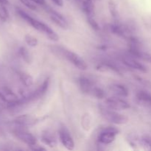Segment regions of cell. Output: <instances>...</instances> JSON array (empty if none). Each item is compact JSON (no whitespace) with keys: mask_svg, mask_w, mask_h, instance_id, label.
<instances>
[{"mask_svg":"<svg viewBox=\"0 0 151 151\" xmlns=\"http://www.w3.org/2000/svg\"><path fill=\"white\" fill-rule=\"evenodd\" d=\"M24 40H25V42L28 44L29 46L30 47H36L38 45V41L35 37L32 36V35H26L24 36Z\"/></svg>","mask_w":151,"mask_h":151,"instance_id":"ffe728a7","label":"cell"},{"mask_svg":"<svg viewBox=\"0 0 151 151\" xmlns=\"http://www.w3.org/2000/svg\"><path fill=\"white\" fill-rule=\"evenodd\" d=\"M97 69L98 71L103 72H114V73L119 74V75H121V74H122L120 69H119L117 66H115L114 63H109V62H103V63H100V64L97 66Z\"/></svg>","mask_w":151,"mask_h":151,"instance_id":"8fae6325","label":"cell"},{"mask_svg":"<svg viewBox=\"0 0 151 151\" xmlns=\"http://www.w3.org/2000/svg\"><path fill=\"white\" fill-rule=\"evenodd\" d=\"M17 13L20 16V17H22L24 20L26 21L34 29L44 33L50 40L54 41H57L59 40V36L57 35V33L52 29H51L48 25L44 24V22H40V21L37 20V19H34L32 16H30L27 13H25L24 11L21 10V9H17Z\"/></svg>","mask_w":151,"mask_h":151,"instance_id":"6da1fadb","label":"cell"},{"mask_svg":"<svg viewBox=\"0 0 151 151\" xmlns=\"http://www.w3.org/2000/svg\"><path fill=\"white\" fill-rule=\"evenodd\" d=\"M41 141L47 145L50 146V147H55L57 145L56 138L52 133L50 132L49 131H45L43 132L41 135Z\"/></svg>","mask_w":151,"mask_h":151,"instance_id":"4fadbf2b","label":"cell"},{"mask_svg":"<svg viewBox=\"0 0 151 151\" xmlns=\"http://www.w3.org/2000/svg\"><path fill=\"white\" fill-rule=\"evenodd\" d=\"M106 105L108 108L115 111L125 110V109H128L131 107L129 103H128L126 100L120 98V97H117V96L106 99Z\"/></svg>","mask_w":151,"mask_h":151,"instance_id":"277c9868","label":"cell"},{"mask_svg":"<svg viewBox=\"0 0 151 151\" xmlns=\"http://www.w3.org/2000/svg\"><path fill=\"white\" fill-rule=\"evenodd\" d=\"M111 92L114 93L115 96L120 97H126L128 96V90L126 87L122 84H113L109 87Z\"/></svg>","mask_w":151,"mask_h":151,"instance_id":"7c38bea8","label":"cell"},{"mask_svg":"<svg viewBox=\"0 0 151 151\" xmlns=\"http://www.w3.org/2000/svg\"><path fill=\"white\" fill-rule=\"evenodd\" d=\"M100 112L103 117L111 123L116 124V125H123V124L127 123L128 121L126 116L121 114L115 111V110L111 109L109 108H101Z\"/></svg>","mask_w":151,"mask_h":151,"instance_id":"3957f363","label":"cell"},{"mask_svg":"<svg viewBox=\"0 0 151 151\" xmlns=\"http://www.w3.org/2000/svg\"><path fill=\"white\" fill-rule=\"evenodd\" d=\"M15 123L20 126H28L35 123V119L28 115H22L15 119Z\"/></svg>","mask_w":151,"mask_h":151,"instance_id":"5bb4252c","label":"cell"},{"mask_svg":"<svg viewBox=\"0 0 151 151\" xmlns=\"http://www.w3.org/2000/svg\"><path fill=\"white\" fill-rule=\"evenodd\" d=\"M90 95H91L92 97H96V98L97 99H103L104 98L105 96H106V94H105L104 91H103L102 88H99V87L96 86H95L94 88H93L92 91H91Z\"/></svg>","mask_w":151,"mask_h":151,"instance_id":"d6986e66","label":"cell"},{"mask_svg":"<svg viewBox=\"0 0 151 151\" xmlns=\"http://www.w3.org/2000/svg\"><path fill=\"white\" fill-rule=\"evenodd\" d=\"M87 21H88V24H89V25L91 27V28H92L93 29H94V30L96 31L100 30V26H99L98 23L94 20V19L92 17V16H88V18H87Z\"/></svg>","mask_w":151,"mask_h":151,"instance_id":"603a6c76","label":"cell"},{"mask_svg":"<svg viewBox=\"0 0 151 151\" xmlns=\"http://www.w3.org/2000/svg\"><path fill=\"white\" fill-rule=\"evenodd\" d=\"M19 53H20V55L22 56V58L24 59V61H26L27 63H31L32 56H31L29 51L25 47H21L20 50H19Z\"/></svg>","mask_w":151,"mask_h":151,"instance_id":"ac0fdd59","label":"cell"},{"mask_svg":"<svg viewBox=\"0 0 151 151\" xmlns=\"http://www.w3.org/2000/svg\"><path fill=\"white\" fill-rule=\"evenodd\" d=\"M60 142L67 150H72L75 148V142L69 131L64 126L60 127L58 131Z\"/></svg>","mask_w":151,"mask_h":151,"instance_id":"8992f818","label":"cell"},{"mask_svg":"<svg viewBox=\"0 0 151 151\" xmlns=\"http://www.w3.org/2000/svg\"><path fill=\"white\" fill-rule=\"evenodd\" d=\"M52 52L56 55L66 59L81 70H86L88 67L85 60L74 52L66 50V48H63L62 47H54L52 49Z\"/></svg>","mask_w":151,"mask_h":151,"instance_id":"7a4b0ae2","label":"cell"},{"mask_svg":"<svg viewBox=\"0 0 151 151\" xmlns=\"http://www.w3.org/2000/svg\"><path fill=\"white\" fill-rule=\"evenodd\" d=\"M0 133H1V130H0Z\"/></svg>","mask_w":151,"mask_h":151,"instance_id":"f546056e","label":"cell"},{"mask_svg":"<svg viewBox=\"0 0 151 151\" xmlns=\"http://www.w3.org/2000/svg\"><path fill=\"white\" fill-rule=\"evenodd\" d=\"M137 98L140 103L151 106V94L145 91H139L137 94Z\"/></svg>","mask_w":151,"mask_h":151,"instance_id":"9a60e30c","label":"cell"},{"mask_svg":"<svg viewBox=\"0 0 151 151\" xmlns=\"http://www.w3.org/2000/svg\"><path fill=\"white\" fill-rule=\"evenodd\" d=\"M33 2H35V4H45V1L44 0H32Z\"/></svg>","mask_w":151,"mask_h":151,"instance_id":"83f0119b","label":"cell"},{"mask_svg":"<svg viewBox=\"0 0 151 151\" xmlns=\"http://www.w3.org/2000/svg\"><path fill=\"white\" fill-rule=\"evenodd\" d=\"M13 134L16 138L19 139V140L29 146L33 145L37 143L36 138L32 134L27 132V131H22V130H16L13 131Z\"/></svg>","mask_w":151,"mask_h":151,"instance_id":"52a82bcc","label":"cell"},{"mask_svg":"<svg viewBox=\"0 0 151 151\" xmlns=\"http://www.w3.org/2000/svg\"><path fill=\"white\" fill-rule=\"evenodd\" d=\"M140 144L142 147L147 150H151V137H142L139 140Z\"/></svg>","mask_w":151,"mask_h":151,"instance_id":"44dd1931","label":"cell"},{"mask_svg":"<svg viewBox=\"0 0 151 151\" xmlns=\"http://www.w3.org/2000/svg\"><path fill=\"white\" fill-rule=\"evenodd\" d=\"M48 13L50 14V19L52 20V22L55 24L59 26L60 27H61L62 29H67L69 27V24H68V22H66V20L65 19V18L62 16L60 13H58V12L55 11V10L50 9L48 10Z\"/></svg>","mask_w":151,"mask_h":151,"instance_id":"ba28073f","label":"cell"},{"mask_svg":"<svg viewBox=\"0 0 151 151\" xmlns=\"http://www.w3.org/2000/svg\"><path fill=\"white\" fill-rule=\"evenodd\" d=\"M29 147H30L31 150H46V148L38 145H37V143L35 145H33L29 146Z\"/></svg>","mask_w":151,"mask_h":151,"instance_id":"484cf974","label":"cell"},{"mask_svg":"<svg viewBox=\"0 0 151 151\" xmlns=\"http://www.w3.org/2000/svg\"><path fill=\"white\" fill-rule=\"evenodd\" d=\"M9 17V13L7 12V9L4 6H0V20L2 22H6Z\"/></svg>","mask_w":151,"mask_h":151,"instance_id":"7402d4cb","label":"cell"},{"mask_svg":"<svg viewBox=\"0 0 151 151\" xmlns=\"http://www.w3.org/2000/svg\"><path fill=\"white\" fill-rule=\"evenodd\" d=\"M21 2L23 4H24L27 7L32 10H35L37 9V6L35 2L32 1V0H20Z\"/></svg>","mask_w":151,"mask_h":151,"instance_id":"cb8c5ba5","label":"cell"},{"mask_svg":"<svg viewBox=\"0 0 151 151\" xmlns=\"http://www.w3.org/2000/svg\"><path fill=\"white\" fill-rule=\"evenodd\" d=\"M79 86L81 88V91L84 94H91L93 88H94L95 85L94 83L89 80L88 78H85V77H81L79 79Z\"/></svg>","mask_w":151,"mask_h":151,"instance_id":"9c48e42d","label":"cell"},{"mask_svg":"<svg viewBox=\"0 0 151 151\" xmlns=\"http://www.w3.org/2000/svg\"><path fill=\"white\" fill-rule=\"evenodd\" d=\"M0 4H8V1H7V0H0Z\"/></svg>","mask_w":151,"mask_h":151,"instance_id":"f1b7e54d","label":"cell"},{"mask_svg":"<svg viewBox=\"0 0 151 151\" xmlns=\"http://www.w3.org/2000/svg\"><path fill=\"white\" fill-rule=\"evenodd\" d=\"M8 101L2 92H0V106L4 108H8Z\"/></svg>","mask_w":151,"mask_h":151,"instance_id":"d4e9b609","label":"cell"},{"mask_svg":"<svg viewBox=\"0 0 151 151\" xmlns=\"http://www.w3.org/2000/svg\"><path fill=\"white\" fill-rule=\"evenodd\" d=\"M19 77H20V80L22 83L26 87L31 86L32 83H33V78L29 74L24 73V72H21Z\"/></svg>","mask_w":151,"mask_h":151,"instance_id":"2e32d148","label":"cell"},{"mask_svg":"<svg viewBox=\"0 0 151 151\" xmlns=\"http://www.w3.org/2000/svg\"><path fill=\"white\" fill-rule=\"evenodd\" d=\"M109 9L111 15L114 19H117L119 18V14H118L117 7L116 4L113 0H109Z\"/></svg>","mask_w":151,"mask_h":151,"instance_id":"e0dca14e","label":"cell"},{"mask_svg":"<svg viewBox=\"0 0 151 151\" xmlns=\"http://www.w3.org/2000/svg\"><path fill=\"white\" fill-rule=\"evenodd\" d=\"M52 1L54 2L55 4H56L57 6H59V7H63V0H52Z\"/></svg>","mask_w":151,"mask_h":151,"instance_id":"4316f807","label":"cell"},{"mask_svg":"<svg viewBox=\"0 0 151 151\" xmlns=\"http://www.w3.org/2000/svg\"><path fill=\"white\" fill-rule=\"evenodd\" d=\"M123 63L128 67L131 68V69H136V70L141 71L142 72H147V69L142 63H139L137 60L131 58H125L123 59Z\"/></svg>","mask_w":151,"mask_h":151,"instance_id":"30bf717a","label":"cell"},{"mask_svg":"<svg viewBox=\"0 0 151 151\" xmlns=\"http://www.w3.org/2000/svg\"><path fill=\"white\" fill-rule=\"evenodd\" d=\"M119 131L114 127H109L103 130L98 137V141L101 144L109 145L115 140L116 136L117 135Z\"/></svg>","mask_w":151,"mask_h":151,"instance_id":"5b68a950","label":"cell"}]
</instances>
